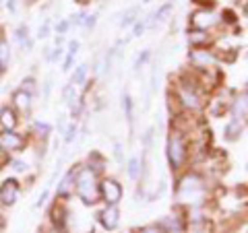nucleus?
<instances>
[{"instance_id":"1","label":"nucleus","mask_w":248,"mask_h":233,"mask_svg":"<svg viewBox=\"0 0 248 233\" xmlns=\"http://www.w3.org/2000/svg\"><path fill=\"white\" fill-rule=\"evenodd\" d=\"M75 188L79 198L85 204H95L99 198V182H97V174L91 167H81L75 174Z\"/></svg>"},{"instance_id":"2","label":"nucleus","mask_w":248,"mask_h":233,"mask_svg":"<svg viewBox=\"0 0 248 233\" xmlns=\"http://www.w3.org/2000/svg\"><path fill=\"white\" fill-rule=\"evenodd\" d=\"M205 194V184L203 177L197 174H188L180 180V186H178V198L184 200V203H195V200H201Z\"/></svg>"},{"instance_id":"3","label":"nucleus","mask_w":248,"mask_h":233,"mask_svg":"<svg viewBox=\"0 0 248 233\" xmlns=\"http://www.w3.org/2000/svg\"><path fill=\"white\" fill-rule=\"evenodd\" d=\"M168 159L172 169H180L186 159V145L180 132H172V136L168 138Z\"/></svg>"},{"instance_id":"4","label":"nucleus","mask_w":248,"mask_h":233,"mask_svg":"<svg viewBox=\"0 0 248 233\" xmlns=\"http://www.w3.org/2000/svg\"><path fill=\"white\" fill-rule=\"evenodd\" d=\"M99 194L106 200V204H118L122 200V186L116 180H104L99 184Z\"/></svg>"},{"instance_id":"5","label":"nucleus","mask_w":248,"mask_h":233,"mask_svg":"<svg viewBox=\"0 0 248 233\" xmlns=\"http://www.w3.org/2000/svg\"><path fill=\"white\" fill-rule=\"evenodd\" d=\"M99 221H102V225L108 229V231H112L118 227V223H120V211H118V206L116 204H108L102 213H99Z\"/></svg>"},{"instance_id":"6","label":"nucleus","mask_w":248,"mask_h":233,"mask_svg":"<svg viewBox=\"0 0 248 233\" xmlns=\"http://www.w3.org/2000/svg\"><path fill=\"white\" fill-rule=\"evenodd\" d=\"M190 23H192V27H195V29L207 31L209 27H213L215 23H217V17H215L211 11H197V13H192Z\"/></svg>"},{"instance_id":"7","label":"nucleus","mask_w":248,"mask_h":233,"mask_svg":"<svg viewBox=\"0 0 248 233\" xmlns=\"http://www.w3.org/2000/svg\"><path fill=\"white\" fill-rule=\"evenodd\" d=\"M19 196V182L17 180H6L0 188V203L2 204H15V200Z\"/></svg>"},{"instance_id":"8","label":"nucleus","mask_w":248,"mask_h":233,"mask_svg":"<svg viewBox=\"0 0 248 233\" xmlns=\"http://www.w3.org/2000/svg\"><path fill=\"white\" fill-rule=\"evenodd\" d=\"M23 145H25V141H23V136H19L17 132H4V134H0V149L2 151H19L23 149Z\"/></svg>"},{"instance_id":"9","label":"nucleus","mask_w":248,"mask_h":233,"mask_svg":"<svg viewBox=\"0 0 248 233\" xmlns=\"http://www.w3.org/2000/svg\"><path fill=\"white\" fill-rule=\"evenodd\" d=\"M178 97H180V102L188 107V110H197V107H201V99H199V95L190 87H180V91H178Z\"/></svg>"},{"instance_id":"10","label":"nucleus","mask_w":248,"mask_h":233,"mask_svg":"<svg viewBox=\"0 0 248 233\" xmlns=\"http://www.w3.org/2000/svg\"><path fill=\"white\" fill-rule=\"evenodd\" d=\"M0 126L6 132L15 130V126H17V114H15L13 107H2V110H0Z\"/></svg>"},{"instance_id":"11","label":"nucleus","mask_w":248,"mask_h":233,"mask_svg":"<svg viewBox=\"0 0 248 233\" xmlns=\"http://www.w3.org/2000/svg\"><path fill=\"white\" fill-rule=\"evenodd\" d=\"M31 99H33V95H29V93L23 91V89L13 93V102H15V105H17L21 112H29L31 110Z\"/></svg>"},{"instance_id":"12","label":"nucleus","mask_w":248,"mask_h":233,"mask_svg":"<svg viewBox=\"0 0 248 233\" xmlns=\"http://www.w3.org/2000/svg\"><path fill=\"white\" fill-rule=\"evenodd\" d=\"M246 110H248V103H246V93H242L236 102H234V107H232V116H234V120H240L244 122L246 118Z\"/></svg>"},{"instance_id":"13","label":"nucleus","mask_w":248,"mask_h":233,"mask_svg":"<svg viewBox=\"0 0 248 233\" xmlns=\"http://www.w3.org/2000/svg\"><path fill=\"white\" fill-rule=\"evenodd\" d=\"M190 60L195 62V64L199 66H209V64H213L215 62V56L211 52H205V50H195L190 54Z\"/></svg>"},{"instance_id":"14","label":"nucleus","mask_w":248,"mask_h":233,"mask_svg":"<svg viewBox=\"0 0 248 233\" xmlns=\"http://www.w3.org/2000/svg\"><path fill=\"white\" fill-rule=\"evenodd\" d=\"M73 188H75V172H68L64 175V180H62V184L58 186V196H68Z\"/></svg>"},{"instance_id":"15","label":"nucleus","mask_w":248,"mask_h":233,"mask_svg":"<svg viewBox=\"0 0 248 233\" xmlns=\"http://www.w3.org/2000/svg\"><path fill=\"white\" fill-rule=\"evenodd\" d=\"M240 132H242V122H240V120H232L226 126V138H228V141H236V138L240 136Z\"/></svg>"},{"instance_id":"16","label":"nucleus","mask_w":248,"mask_h":233,"mask_svg":"<svg viewBox=\"0 0 248 233\" xmlns=\"http://www.w3.org/2000/svg\"><path fill=\"white\" fill-rule=\"evenodd\" d=\"M188 42L192 45H201V44H207L209 42V35L207 31H201V29H192L188 31Z\"/></svg>"},{"instance_id":"17","label":"nucleus","mask_w":248,"mask_h":233,"mask_svg":"<svg viewBox=\"0 0 248 233\" xmlns=\"http://www.w3.org/2000/svg\"><path fill=\"white\" fill-rule=\"evenodd\" d=\"M126 172H128L130 180H137L139 174H141V161H139L137 157H130V159H128V169H126Z\"/></svg>"},{"instance_id":"18","label":"nucleus","mask_w":248,"mask_h":233,"mask_svg":"<svg viewBox=\"0 0 248 233\" xmlns=\"http://www.w3.org/2000/svg\"><path fill=\"white\" fill-rule=\"evenodd\" d=\"M137 15H139V6H133V9H128L126 13H124V19L120 21V27H128V25H133L135 19H137Z\"/></svg>"},{"instance_id":"19","label":"nucleus","mask_w":248,"mask_h":233,"mask_svg":"<svg viewBox=\"0 0 248 233\" xmlns=\"http://www.w3.org/2000/svg\"><path fill=\"white\" fill-rule=\"evenodd\" d=\"M62 97H64V102H66L68 105H71V107L77 103V91H75L73 85H66L64 91H62Z\"/></svg>"},{"instance_id":"20","label":"nucleus","mask_w":248,"mask_h":233,"mask_svg":"<svg viewBox=\"0 0 248 233\" xmlns=\"http://www.w3.org/2000/svg\"><path fill=\"white\" fill-rule=\"evenodd\" d=\"M9 60H11V50H9V44L0 40V66L9 64Z\"/></svg>"},{"instance_id":"21","label":"nucleus","mask_w":248,"mask_h":233,"mask_svg":"<svg viewBox=\"0 0 248 233\" xmlns=\"http://www.w3.org/2000/svg\"><path fill=\"white\" fill-rule=\"evenodd\" d=\"M85 76H87V64H81L73 74V85H81L85 81Z\"/></svg>"},{"instance_id":"22","label":"nucleus","mask_w":248,"mask_h":233,"mask_svg":"<svg viewBox=\"0 0 248 233\" xmlns=\"http://www.w3.org/2000/svg\"><path fill=\"white\" fill-rule=\"evenodd\" d=\"M122 105H124V110H126V118L128 120H133V99H130V95H128V93H124V95H122Z\"/></svg>"},{"instance_id":"23","label":"nucleus","mask_w":248,"mask_h":233,"mask_svg":"<svg viewBox=\"0 0 248 233\" xmlns=\"http://www.w3.org/2000/svg\"><path fill=\"white\" fill-rule=\"evenodd\" d=\"M170 11H172V4L168 2V4H164V6H161V9H157V11H155V13H153V17L157 19V21H164V19L168 17V13H170Z\"/></svg>"},{"instance_id":"24","label":"nucleus","mask_w":248,"mask_h":233,"mask_svg":"<svg viewBox=\"0 0 248 233\" xmlns=\"http://www.w3.org/2000/svg\"><path fill=\"white\" fill-rule=\"evenodd\" d=\"M15 37H17V42H19L21 45H25V42H27V25H19Z\"/></svg>"},{"instance_id":"25","label":"nucleus","mask_w":248,"mask_h":233,"mask_svg":"<svg viewBox=\"0 0 248 233\" xmlns=\"http://www.w3.org/2000/svg\"><path fill=\"white\" fill-rule=\"evenodd\" d=\"M137 233H166L164 227H159V225H145V227H141Z\"/></svg>"},{"instance_id":"26","label":"nucleus","mask_w":248,"mask_h":233,"mask_svg":"<svg viewBox=\"0 0 248 233\" xmlns=\"http://www.w3.org/2000/svg\"><path fill=\"white\" fill-rule=\"evenodd\" d=\"M75 136H77V124L73 122V124H71V126H68V128H66V136H64V141H66V145H68V143H73V141H75Z\"/></svg>"},{"instance_id":"27","label":"nucleus","mask_w":248,"mask_h":233,"mask_svg":"<svg viewBox=\"0 0 248 233\" xmlns=\"http://www.w3.org/2000/svg\"><path fill=\"white\" fill-rule=\"evenodd\" d=\"M145 27H147V21H137V25H135V29H133V35L135 37H141L143 33H145Z\"/></svg>"},{"instance_id":"28","label":"nucleus","mask_w":248,"mask_h":233,"mask_svg":"<svg viewBox=\"0 0 248 233\" xmlns=\"http://www.w3.org/2000/svg\"><path fill=\"white\" fill-rule=\"evenodd\" d=\"M147 60H149V50H145V52L141 54V56L137 58V62H135V71H141V66L145 64Z\"/></svg>"},{"instance_id":"29","label":"nucleus","mask_w":248,"mask_h":233,"mask_svg":"<svg viewBox=\"0 0 248 233\" xmlns=\"http://www.w3.org/2000/svg\"><path fill=\"white\" fill-rule=\"evenodd\" d=\"M33 89H35V81L31 79V76H29V79L23 81V91H27L29 95H31V93H33Z\"/></svg>"},{"instance_id":"30","label":"nucleus","mask_w":248,"mask_h":233,"mask_svg":"<svg viewBox=\"0 0 248 233\" xmlns=\"http://www.w3.org/2000/svg\"><path fill=\"white\" fill-rule=\"evenodd\" d=\"M83 23H85V29H87V31H91L93 27H95L97 17H95V15H91V17H85V19H83Z\"/></svg>"},{"instance_id":"31","label":"nucleus","mask_w":248,"mask_h":233,"mask_svg":"<svg viewBox=\"0 0 248 233\" xmlns=\"http://www.w3.org/2000/svg\"><path fill=\"white\" fill-rule=\"evenodd\" d=\"M33 126H35L37 132H44V134H48V132L52 130V126H50V124H46V122H35Z\"/></svg>"},{"instance_id":"32","label":"nucleus","mask_w":248,"mask_h":233,"mask_svg":"<svg viewBox=\"0 0 248 233\" xmlns=\"http://www.w3.org/2000/svg\"><path fill=\"white\" fill-rule=\"evenodd\" d=\"M48 35H50V21H46L44 25L40 27V37L44 40V37H48Z\"/></svg>"},{"instance_id":"33","label":"nucleus","mask_w":248,"mask_h":233,"mask_svg":"<svg viewBox=\"0 0 248 233\" xmlns=\"http://www.w3.org/2000/svg\"><path fill=\"white\" fill-rule=\"evenodd\" d=\"M68 27H71V23H68V21H62L60 25L56 27V29H58V35H64L66 31H68Z\"/></svg>"},{"instance_id":"34","label":"nucleus","mask_w":248,"mask_h":233,"mask_svg":"<svg viewBox=\"0 0 248 233\" xmlns=\"http://www.w3.org/2000/svg\"><path fill=\"white\" fill-rule=\"evenodd\" d=\"M13 169H15V172H25V169H27V163L15 161V163H13Z\"/></svg>"},{"instance_id":"35","label":"nucleus","mask_w":248,"mask_h":233,"mask_svg":"<svg viewBox=\"0 0 248 233\" xmlns=\"http://www.w3.org/2000/svg\"><path fill=\"white\" fill-rule=\"evenodd\" d=\"M77 50H79V42H71V44H68V56H75Z\"/></svg>"},{"instance_id":"36","label":"nucleus","mask_w":248,"mask_h":233,"mask_svg":"<svg viewBox=\"0 0 248 233\" xmlns=\"http://www.w3.org/2000/svg\"><path fill=\"white\" fill-rule=\"evenodd\" d=\"M48 194H50V188H46V190L42 192V196H40V200H37V204H35V206H42L46 200H48Z\"/></svg>"},{"instance_id":"37","label":"nucleus","mask_w":248,"mask_h":233,"mask_svg":"<svg viewBox=\"0 0 248 233\" xmlns=\"http://www.w3.org/2000/svg\"><path fill=\"white\" fill-rule=\"evenodd\" d=\"M60 56H62V48H60V45H58V48H56V50H54V54H52V56H48V58H50L52 62H56V60H58Z\"/></svg>"},{"instance_id":"38","label":"nucleus","mask_w":248,"mask_h":233,"mask_svg":"<svg viewBox=\"0 0 248 233\" xmlns=\"http://www.w3.org/2000/svg\"><path fill=\"white\" fill-rule=\"evenodd\" d=\"M151 138H153V128L147 130V134H145V146H149V145H151Z\"/></svg>"},{"instance_id":"39","label":"nucleus","mask_w":248,"mask_h":233,"mask_svg":"<svg viewBox=\"0 0 248 233\" xmlns=\"http://www.w3.org/2000/svg\"><path fill=\"white\" fill-rule=\"evenodd\" d=\"M73 58H75V56H66V60H64V68H62V71H71V66H73Z\"/></svg>"},{"instance_id":"40","label":"nucleus","mask_w":248,"mask_h":233,"mask_svg":"<svg viewBox=\"0 0 248 233\" xmlns=\"http://www.w3.org/2000/svg\"><path fill=\"white\" fill-rule=\"evenodd\" d=\"M114 149H116V159L122 161V145H120V143H116Z\"/></svg>"},{"instance_id":"41","label":"nucleus","mask_w":248,"mask_h":233,"mask_svg":"<svg viewBox=\"0 0 248 233\" xmlns=\"http://www.w3.org/2000/svg\"><path fill=\"white\" fill-rule=\"evenodd\" d=\"M83 19H85V15L81 13V15H77V17H73V21H71V23H73V25H81Z\"/></svg>"},{"instance_id":"42","label":"nucleus","mask_w":248,"mask_h":233,"mask_svg":"<svg viewBox=\"0 0 248 233\" xmlns=\"http://www.w3.org/2000/svg\"><path fill=\"white\" fill-rule=\"evenodd\" d=\"M50 85H52V81L48 79V81H46V85H44V93H46V97L50 95Z\"/></svg>"},{"instance_id":"43","label":"nucleus","mask_w":248,"mask_h":233,"mask_svg":"<svg viewBox=\"0 0 248 233\" xmlns=\"http://www.w3.org/2000/svg\"><path fill=\"white\" fill-rule=\"evenodd\" d=\"M75 2H79V4H85V2H87V0H75Z\"/></svg>"},{"instance_id":"44","label":"nucleus","mask_w":248,"mask_h":233,"mask_svg":"<svg viewBox=\"0 0 248 233\" xmlns=\"http://www.w3.org/2000/svg\"><path fill=\"white\" fill-rule=\"evenodd\" d=\"M2 71H4V68H2V66H0V74H2Z\"/></svg>"},{"instance_id":"45","label":"nucleus","mask_w":248,"mask_h":233,"mask_svg":"<svg viewBox=\"0 0 248 233\" xmlns=\"http://www.w3.org/2000/svg\"><path fill=\"white\" fill-rule=\"evenodd\" d=\"M143 2H149V0H143Z\"/></svg>"},{"instance_id":"46","label":"nucleus","mask_w":248,"mask_h":233,"mask_svg":"<svg viewBox=\"0 0 248 233\" xmlns=\"http://www.w3.org/2000/svg\"><path fill=\"white\" fill-rule=\"evenodd\" d=\"M172 2H174V0H170V4H172Z\"/></svg>"},{"instance_id":"47","label":"nucleus","mask_w":248,"mask_h":233,"mask_svg":"<svg viewBox=\"0 0 248 233\" xmlns=\"http://www.w3.org/2000/svg\"><path fill=\"white\" fill-rule=\"evenodd\" d=\"M52 233H58V231H52Z\"/></svg>"}]
</instances>
